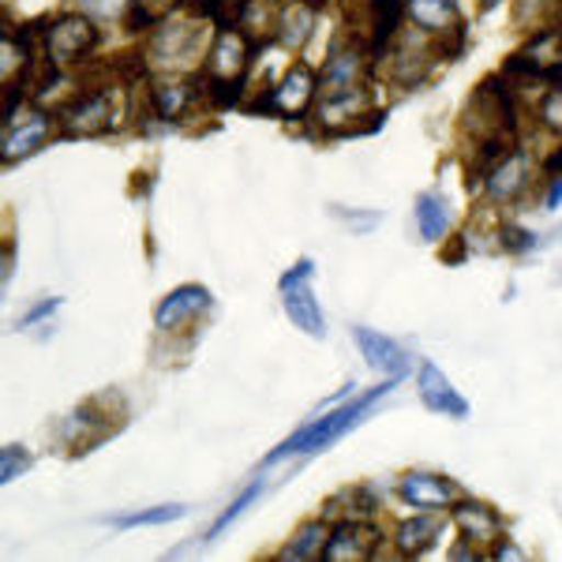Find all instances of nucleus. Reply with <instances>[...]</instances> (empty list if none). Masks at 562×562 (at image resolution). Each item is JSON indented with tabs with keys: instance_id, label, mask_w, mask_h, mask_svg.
<instances>
[{
	"instance_id": "nucleus-1",
	"label": "nucleus",
	"mask_w": 562,
	"mask_h": 562,
	"mask_svg": "<svg viewBox=\"0 0 562 562\" xmlns=\"http://www.w3.org/2000/svg\"><path fill=\"white\" fill-rule=\"evenodd\" d=\"M394 386H397V375H390L386 383H379V386L364 390V394L352 397V402L326 409V413L319 416V420H307L304 428H296L293 435H289V439L281 442V447H278L267 461H262V465H274V461L293 458V454H319V450H326L330 442H338L346 431L360 428V424H364L368 416H371V409H375V405L383 402V397H386Z\"/></svg>"
},
{
	"instance_id": "nucleus-2",
	"label": "nucleus",
	"mask_w": 562,
	"mask_h": 562,
	"mask_svg": "<svg viewBox=\"0 0 562 562\" xmlns=\"http://www.w3.org/2000/svg\"><path fill=\"white\" fill-rule=\"evenodd\" d=\"M124 90H116L113 83H90L79 87L65 105L57 109V128L68 139H90V135H105L116 132L124 121Z\"/></svg>"
},
{
	"instance_id": "nucleus-3",
	"label": "nucleus",
	"mask_w": 562,
	"mask_h": 562,
	"mask_svg": "<svg viewBox=\"0 0 562 562\" xmlns=\"http://www.w3.org/2000/svg\"><path fill=\"white\" fill-rule=\"evenodd\" d=\"M203 15H188V20H173L169 15L166 23H158L147 38V53L143 60H150L154 68L166 71H184L195 68L199 60H206V31H203Z\"/></svg>"
},
{
	"instance_id": "nucleus-4",
	"label": "nucleus",
	"mask_w": 562,
	"mask_h": 562,
	"mask_svg": "<svg viewBox=\"0 0 562 562\" xmlns=\"http://www.w3.org/2000/svg\"><path fill=\"white\" fill-rule=\"evenodd\" d=\"M98 42H102V34H98V23L87 12H65L57 20H45L42 57L45 65H53L57 71H68L87 65L94 57Z\"/></svg>"
},
{
	"instance_id": "nucleus-5",
	"label": "nucleus",
	"mask_w": 562,
	"mask_h": 562,
	"mask_svg": "<svg viewBox=\"0 0 562 562\" xmlns=\"http://www.w3.org/2000/svg\"><path fill=\"white\" fill-rule=\"evenodd\" d=\"M312 278H315V262L304 256V259H296L285 274H281L278 289H281V304H285L289 323H293L296 330H304L307 338L323 341L326 338V319H323L319 301H315Z\"/></svg>"
},
{
	"instance_id": "nucleus-6",
	"label": "nucleus",
	"mask_w": 562,
	"mask_h": 562,
	"mask_svg": "<svg viewBox=\"0 0 562 562\" xmlns=\"http://www.w3.org/2000/svg\"><path fill=\"white\" fill-rule=\"evenodd\" d=\"M256 57H259V45L248 38V31H217L214 45L206 49L203 76H199V79H217V83H248Z\"/></svg>"
},
{
	"instance_id": "nucleus-7",
	"label": "nucleus",
	"mask_w": 562,
	"mask_h": 562,
	"mask_svg": "<svg viewBox=\"0 0 562 562\" xmlns=\"http://www.w3.org/2000/svg\"><path fill=\"white\" fill-rule=\"evenodd\" d=\"M379 543H383V529L371 518H346L330 529L323 548L326 562H368L375 559Z\"/></svg>"
},
{
	"instance_id": "nucleus-8",
	"label": "nucleus",
	"mask_w": 562,
	"mask_h": 562,
	"mask_svg": "<svg viewBox=\"0 0 562 562\" xmlns=\"http://www.w3.org/2000/svg\"><path fill=\"white\" fill-rule=\"evenodd\" d=\"M315 98H319V76L304 60L289 65L285 76L270 87V105H274L278 116H289V121H304L312 113Z\"/></svg>"
},
{
	"instance_id": "nucleus-9",
	"label": "nucleus",
	"mask_w": 562,
	"mask_h": 562,
	"mask_svg": "<svg viewBox=\"0 0 562 562\" xmlns=\"http://www.w3.org/2000/svg\"><path fill=\"white\" fill-rule=\"evenodd\" d=\"M529 188H532V158H529V150H525V147H514L492 169V173L484 177V188H480V192L487 195V203L510 206V203H518Z\"/></svg>"
},
{
	"instance_id": "nucleus-10",
	"label": "nucleus",
	"mask_w": 562,
	"mask_h": 562,
	"mask_svg": "<svg viewBox=\"0 0 562 562\" xmlns=\"http://www.w3.org/2000/svg\"><path fill=\"white\" fill-rule=\"evenodd\" d=\"M214 307V296L206 285H177L173 293L161 296V304L154 307V323H158L161 334H177L184 326H192L195 319H203Z\"/></svg>"
},
{
	"instance_id": "nucleus-11",
	"label": "nucleus",
	"mask_w": 562,
	"mask_h": 562,
	"mask_svg": "<svg viewBox=\"0 0 562 562\" xmlns=\"http://www.w3.org/2000/svg\"><path fill=\"white\" fill-rule=\"evenodd\" d=\"M53 135H60L57 128V113H45V109H38V113L31 116H15V121L4 124V147H0V161L4 166H12V161L20 158H31L34 150H42L45 143L53 139Z\"/></svg>"
},
{
	"instance_id": "nucleus-12",
	"label": "nucleus",
	"mask_w": 562,
	"mask_h": 562,
	"mask_svg": "<svg viewBox=\"0 0 562 562\" xmlns=\"http://www.w3.org/2000/svg\"><path fill=\"white\" fill-rule=\"evenodd\" d=\"M397 495H402V503H409L413 510H450L461 498V487L447 476L413 469V473H405L397 480Z\"/></svg>"
},
{
	"instance_id": "nucleus-13",
	"label": "nucleus",
	"mask_w": 562,
	"mask_h": 562,
	"mask_svg": "<svg viewBox=\"0 0 562 562\" xmlns=\"http://www.w3.org/2000/svg\"><path fill=\"white\" fill-rule=\"evenodd\" d=\"M203 98V83H192V79H180V76H166V79H154L147 87V105L158 121L173 124L184 121L188 113L195 109V102Z\"/></svg>"
},
{
	"instance_id": "nucleus-14",
	"label": "nucleus",
	"mask_w": 562,
	"mask_h": 562,
	"mask_svg": "<svg viewBox=\"0 0 562 562\" xmlns=\"http://www.w3.org/2000/svg\"><path fill=\"white\" fill-rule=\"evenodd\" d=\"M416 394H420L424 409H431L439 416H454V420H465L469 416V402L458 394L454 383H450V379L442 375V368L431 364V360H424L420 371H416Z\"/></svg>"
},
{
	"instance_id": "nucleus-15",
	"label": "nucleus",
	"mask_w": 562,
	"mask_h": 562,
	"mask_svg": "<svg viewBox=\"0 0 562 562\" xmlns=\"http://www.w3.org/2000/svg\"><path fill=\"white\" fill-rule=\"evenodd\" d=\"M450 521L458 525L461 540L476 543V548L480 543H495L503 537V518H498L487 503H476V498H465V495L450 506Z\"/></svg>"
},
{
	"instance_id": "nucleus-16",
	"label": "nucleus",
	"mask_w": 562,
	"mask_h": 562,
	"mask_svg": "<svg viewBox=\"0 0 562 562\" xmlns=\"http://www.w3.org/2000/svg\"><path fill=\"white\" fill-rule=\"evenodd\" d=\"M442 529H447V518H442V510H424V514H416V518L402 521V525H397V532H394L397 555H405V559L428 555L435 543L442 540Z\"/></svg>"
},
{
	"instance_id": "nucleus-17",
	"label": "nucleus",
	"mask_w": 562,
	"mask_h": 562,
	"mask_svg": "<svg viewBox=\"0 0 562 562\" xmlns=\"http://www.w3.org/2000/svg\"><path fill=\"white\" fill-rule=\"evenodd\" d=\"M352 341H357L360 352H364L368 368L386 371V375H397V379L409 371V357H405V349L397 346L394 338H386L383 330H371V326H352Z\"/></svg>"
},
{
	"instance_id": "nucleus-18",
	"label": "nucleus",
	"mask_w": 562,
	"mask_h": 562,
	"mask_svg": "<svg viewBox=\"0 0 562 562\" xmlns=\"http://www.w3.org/2000/svg\"><path fill=\"white\" fill-rule=\"evenodd\" d=\"M405 15L420 34L428 38H442V34L458 31L461 23V4L458 0H405Z\"/></svg>"
},
{
	"instance_id": "nucleus-19",
	"label": "nucleus",
	"mask_w": 562,
	"mask_h": 562,
	"mask_svg": "<svg viewBox=\"0 0 562 562\" xmlns=\"http://www.w3.org/2000/svg\"><path fill=\"white\" fill-rule=\"evenodd\" d=\"M315 20H319V12H315L312 4L293 0V4H285L278 12L274 38L285 45V49H304V42L312 38V31H315Z\"/></svg>"
},
{
	"instance_id": "nucleus-20",
	"label": "nucleus",
	"mask_w": 562,
	"mask_h": 562,
	"mask_svg": "<svg viewBox=\"0 0 562 562\" xmlns=\"http://www.w3.org/2000/svg\"><path fill=\"white\" fill-rule=\"evenodd\" d=\"M416 229H420V240L439 244L450 233V203L442 192H420L416 195Z\"/></svg>"
},
{
	"instance_id": "nucleus-21",
	"label": "nucleus",
	"mask_w": 562,
	"mask_h": 562,
	"mask_svg": "<svg viewBox=\"0 0 562 562\" xmlns=\"http://www.w3.org/2000/svg\"><path fill=\"white\" fill-rule=\"evenodd\" d=\"M326 537H330V525H326V518L304 521L301 529L293 532V540L278 551V559L281 562H315V559H323Z\"/></svg>"
},
{
	"instance_id": "nucleus-22",
	"label": "nucleus",
	"mask_w": 562,
	"mask_h": 562,
	"mask_svg": "<svg viewBox=\"0 0 562 562\" xmlns=\"http://www.w3.org/2000/svg\"><path fill=\"white\" fill-rule=\"evenodd\" d=\"M180 4H184V0H132L128 15H124V26H128L132 34H143V31L150 34L154 26L166 23Z\"/></svg>"
},
{
	"instance_id": "nucleus-23",
	"label": "nucleus",
	"mask_w": 562,
	"mask_h": 562,
	"mask_svg": "<svg viewBox=\"0 0 562 562\" xmlns=\"http://www.w3.org/2000/svg\"><path fill=\"white\" fill-rule=\"evenodd\" d=\"M248 8L251 0H199L195 12L206 23H214L217 31H240L244 20H248Z\"/></svg>"
},
{
	"instance_id": "nucleus-24",
	"label": "nucleus",
	"mask_w": 562,
	"mask_h": 562,
	"mask_svg": "<svg viewBox=\"0 0 562 562\" xmlns=\"http://www.w3.org/2000/svg\"><path fill=\"white\" fill-rule=\"evenodd\" d=\"M262 492H267V480H251V484L244 487V492H240L237 498H233L229 506H225V514H222V518H217V521H214L211 529H206L199 540H203V543H214L217 537H222L225 529H229L233 521H240V518H244V510H248V506L256 503V498H259Z\"/></svg>"
},
{
	"instance_id": "nucleus-25",
	"label": "nucleus",
	"mask_w": 562,
	"mask_h": 562,
	"mask_svg": "<svg viewBox=\"0 0 562 562\" xmlns=\"http://www.w3.org/2000/svg\"><path fill=\"white\" fill-rule=\"evenodd\" d=\"M562 20V0H518L514 4V23L543 31V26H555Z\"/></svg>"
},
{
	"instance_id": "nucleus-26",
	"label": "nucleus",
	"mask_w": 562,
	"mask_h": 562,
	"mask_svg": "<svg viewBox=\"0 0 562 562\" xmlns=\"http://www.w3.org/2000/svg\"><path fill=\"white\" fill-rule=\"evenodd\" d=\"M184 518V506L180 503H166V506H150V510H132V514H116V518H105L113 529H147V525H169Z\"/></svg>"
},
{
	"instance_id": "nucleus-27",
	"label": "nucleus",
	"mask_w": 562,
	"mask_h": 562,
	"mask_svg": "<svg viewBox=\"0 0 562 562\" xmlns=\"http://www.w3.org/2000/svg\"><path fill=\"white\" fill-rule=\"evenodd\" d=\"M495 248H498V251H506V256H525V251L537 248V233L521 229V225H514V222H498V229H495Z\"/></svg>"
},
{
	"instance_id": "nucleus-28",
	"label": "nucleus",
	"mask_w": 562,
	"mask_h": 562,
	"mask_svg": "<svg viewBox=\"0 0 562 562\" xmlns=\"http://www.w3.org/2000/svg\"><path fill=\"white\" fill-rule=\"evenodd\" d=\"M537 116H540V128L551 132V135H562V83L548 87L537 105Z\"/></svg>"
},
{
	"instance_id": "nucleus-29",
	"label": "nucleus",
	"mask_w": 562,
	"mask_h": 562,
	"mask_svg": "<svg viewBox=\"0 0 562 562\" xmlns=\"http://www.w3.org/2000/svg\"><path fill=\"white\" fill-rule=\"evenodd\" d=\"M34 465V458L23 447H4L0 450V484H12L15 476H23Z\"/></svg>"
},
{
	"instance_id": "nucleus-30",
	"label": "nucleus",
	"mask_w": 562,
	"mask_h": 562,
	"mask_svg": "<svg viewBox=\"0 0 562 562\" xmlns=\"http://www.w3.org/2000/svg\"><path fill=\"white\" fill-rule=\"evenodd\" d=\"M76 4L90 20H121V15H128L132 0H76Z\"/></svg>"
},
{
	"instance_id": "nucleus-31",
	"label": "nucleus",
	"mask_w": 562,
	"mask_h": 562,
	"mask_svg": "<svg viewBox=\"0 0 562 562\" xmlns=\"http://www.w3.org/2000/svg\"><path fill=\"white\" fill-rule=\"evenodd\" d=\"M330 214L334 217H341L346 225H352L357 233H368V229H375L379 222H383V211H368V214H357V211H346V206H330Z\"/></svg>"
},
{
	"instance_id": "nucleus-32",
	"label": "nucleus",
	"mask_w": 562,
	"mask_h": 562,
	"mask_svg": "<svg viewBox=\"0 0 562 562\" xmlns=\"http://www.w3.org/2000/svg\"><path fill=\"white\" fill-rule=\"evenodd\" d=\"M487 559H495V562H521V559H525V551H521L514 540L498 537V540L492 543V551H487Z\"/></svg>"
},
{
	"instance_id": "nucleus-33",
	"label": "nucleus",
	"mask_w": 562,
	"mask_h": 562,
	"mask_svg": "<svg viewBox=\"0 0 562 562\" xmlns=\"http://www.w3.org/2000/svg\"><path fill=\"white\" fill-rule=\"evenodd\" d=\"M57 307H60V296H49V301L34 304L31 312H26L23 319H20V330H26V326H34V323H42L45 315H53V312H57Z\"/></svg>"
},
{
	"instance_id": "nucleus-34",
	"label": "nucleus",
	"mask_w": 562,
	"mask_h": 562,
	"mask_svg": "<svg viewBox=\"0 0 562 562\" xmlns=\"http://www.w3.org/2000/svg\"><path fill=\"white\" fill-rule=\"evenodd\" d=\"M562 206V177H551V188L543 195V211H559Z\"/></svg>"
},
{
	"instance_id": "nucleus-35",
	"label": "nucleus",
	"mask_w": 562,
	"mask_h": 562,
	"mask_svg": "<svg viewBox=\"0 0 562 562\" xmlns=\"http://www.w3.org/2000/svg\"><path fill=\"white\" fill-rule=\"evenodd\" d=\"M543 169H548L551 177H562V147H559L555 154H551L548 161H543Z\"/></svg>"
},
{
	"instance_id": "nucleus-36",
	"label": "nucleus",
	"mask_w": 562,
	"mask_h": 562,
	"mask_svg": "<svg viewBox=\"0 0 562 562\" xmlns=\"http://www.w3.org/2000/svg\"><path fill=\"white\" fill-rule=\"evenodd\" d=\"M492 8H498V0H480V12H492Z\"/></svg>"
},
{
	"instance_id": "nucleus-37",
	"label": "nucleus",
	"mask_w": 562,
	"mask_h": 562,
	"mask_svg": "<svg viewBox=\"0 0 562 562\" xmlns=\"http://www.w3.org/2000/svg\"><path fill=\"white\" fill-rule=\"evenodd\" d=\"M304 4H312V8H315V12H319V8L326 4V0H304Z\"/></svg>"
}]
</instances>
